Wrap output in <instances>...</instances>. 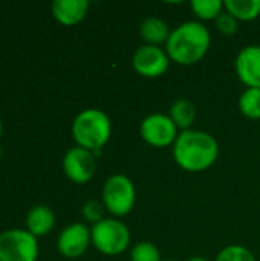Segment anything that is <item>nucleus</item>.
Segmentation results:
<instances>
[{
    "mask_svg": "<svg viewBox=\"0 0 260 261\" xmlns=\"http://www.w3.org/2000/svg\"><path fill=\"white\" fill-rule=\"evenodd\" d=\"M211 46V35L201 21H184L169 35L166 52L170 61L179 66H193L199 63Z\"/></svg>",
    "mask_w": 260,
    "mask_h": 261,
    "instance_id": "1",
    "label": "nucleus"
},
{
    "mask_svg": "<svg viewBox=\"0 0 260 261\" xmlns=\"http://www.w3.org/2000/svg\"><path fill=\"white\" fill-rule=\"evenodd\" d=\"M219 156V145L213 135L204 130L181 132L173 144V159L184 171L201 173L208 170Z\"/></svg>",
    "mask_w": 260,
    "mask_h": 261,
    "instance_id": "2",
    "label": "nucleus"
},
{
    "mask_svg": "<svg viewBox=\"0 0 260 261\" xmlns=\"http://www.w3.org/2000/svg\"><path fill=\"white\" fill-rule=\"evenodd\" d=\"M70 130L77 145L95 154L109 142L112 136V122L103 110L86 109L75 116Z\"/></svg>",
    "mask_w": 260,
    "mask_h": 261,
    "instance_id": "3",
    "label": "nucleus"
},
{
    "mask_svg": "<svg viewBox=\"0 0 260 261\" xmlns=\"http://www.w3.org/2000/svg\"><path fill=\"white\" fill-rule=\"evenodd\" d=\"M93 248L104 255H120L130 245V231L118 219H103L90 229Z\"/></svg>",
    "mask_w": 260,
    "mask_h": 261,
    "instance_id": "4",
    "label": "nucleus"
},
{
    "mask_svg": "<svg viewBox=\"0 0 260 261\" xmlns=\"http://www.w3.org/2000/svg\"><path fill=\"white\" fill-rule=\"evenodd\" d=\"M136 203V188L124 174L110 176L103 187V205L115 217L127 216Z\"/></svg>",
    "mask_w": 260,
    "mask_h": 261,
    "instance_id": "5",
    "label": "nucleus"
},
{
    "mask_svg": "<svg viewBox=\"0 0 260 261\" xmlns=\"http://www.w3.org/2000/svg\"><path fill=\"white\" fill-rule=\"evenodd\" d=\"M38 243L26 229H8L0 234V261H37Z\"/></svg>",
    "mask_w": 260,
    "mask_h": 261,
    "instance_id": "6",
    "label": "nucleus"
},
{
    "mask_svg": "<svg viewBox=\"0 0 260 261\" xmlns=\"http://www.w3.org/2000/svg\"><path fill=\"white\" fill-rule=\"evenodd\" d=\"M141 138L146 144L155 148H166L175 144L179 136V130L169 115L152 113L146 116L139 125Z\"/></svg>",
    "mask_w": 260,
    "mask_h": 261,
    "instance_id": "7",
    "label": "nucleus"
},
{
    "mask_svg": "<svg viewBox=\"0 0 260 261\" xmlns=\"http://www.w3.org/2000/svg\"><path fill=\"white\" fill-rule=\"evenodd\" d=\"M132 66L138 75L153 80L162 76L170 66V58L161 46L144 44L138 47L132 58Z\"/></svg>",
    "mask_w": 260,
    "mask_h": 261,
    "instance_id": "8",
    "label": "nucleus"
},
{
    "mask_svg": "<svg viewBox=\"0 0 260 261\" xmlns=\"http://www.w3.org/2000/svg\"><path fill=\"white\" fill-rule=\"evenodd\" d=\"M97 170L95 154L81 147H72L63 158V171L69 180L83 185L87 184Z\"/></svg>",
    "mask_w": 260,
    "mask_h": 261,
    "instance_id": "9",
    "label": "nucleus"
},
{
    "mask_svg": "<svg viewBox=\"0 0 260 261\" xmlns=\"http://www.w3.org/2000/svg\"><path fill=\"white\" fill-rule=\"evenodd\" d=\"M92 245L90 229L84 223H72L66 226L57 240L58 252L66 258H78L81 257L89 246Z\"/></svg>",
    "mask_w": 260,
    "mask_h": 261,
    "instance_id": "10",
    "label": "nucleus"
},
{
    "mask_svg": "<svg viewBox=\"0 0 260 261\" xmlns=\"http://www.w3.org/2000/svg\"><path fill=\"white\" fill-rule=\"evenodd\" d=\"M234 70L242 84L260 89V46L250 44L239 50L234 60Z\"/></svg>",
    "mask_w": 260,
    "mask_h": 261,
    "instance_id": "11",
    "label": "nucleus"
},
{
    "mask_svg": "<svg viewBox=\"0 0 260 261\" xmlns=\"http://www.w3.org/2000/svg\"><path fill=\"white\" fill-rule=\"evenodd\" d=\"M89 11L87 0H55L51 5L52 17L63 26H75L84 20Z\"/></svg>",
    "mask_w": 260,
    "mask_h": 261,
    "instance_id": "12",
    "label": "nucleus"
},
{
    "mask_svg": "<svg viewBox=\"0 0 260 261\" xmlns=\"http://www.w3.org/2000/svg\"><path fill=\"white\" fill-rule=\"evenodd\" d=\"M55 225V214L46 205H37L26 216V231L34 237L48 236Z\"/></svg>",
    "mask_w": 260,
    "mask_h": 261,
    "instance_id": "13",
    "label": "nucleus"
},
{
    "mask_svg": "<svg viewBox=\"0 0 260 261\" xmlns=\"http://www.w3.org/2000/svg\"><path fill=\"white\" fill-rule=\"evenodd\" d=\"M170 32L167 23L159 17H147L139 24V35L144 43L150 46H166Z\"/></svg>",
    "mask_w": 260,
    "mask_h": 261,
    "instance_id": "14",
    "label": "nucleus"
},
{
    "mask_svg": "<svg viewBox=\"0 0 260 261\" xmlns=\"http://www.w3.org/2000/svg\"><path fill=\"white\" fill-rule=\"evenodd\" d=\"M169 116L175 122L178 130H181V132L192 130L195 119H196V107L193 106L192 101L181 98V99H176L170 106Z\"/></svg>",
    "mask_w": 260,
    "mask_h": 261,
    "instance_id": "15",
    "label": "nucleus"
},
{
    "mask_svg": "<svg viewBox=\"0 0 260 261\" xmlns=\"http://www.w3.org/2000/svg\"><path fill=\"white\" fill-rule=\"evenodd\" d=\"M224 8L238 21H253L260 15V0H225Z\"/></svg>",
    "mask_w": 260,
    "mask_h": 261,
    "instance_id": "16",
    "label": "nucleus"
},
{
    "mask_svg": "<svg viewBox=\"0 0 260 261\" xmlns=\"http://www.w3.org/2000/svg\"><path fill=\"white\" fill-rule=\"evenodd\" d=\"M190 8L193 14L202 21L216 20L225 11L222 0H193Z\"/></svg>",
    "mask_w": 260,
    "mask_h": 261,
    "instance_id": "17",
    "label": "nucleus"
},
{
    "mask_svg": "<svg viewBox=\"0 0 260 261\" xmlns=\"http://www.w3.org/2000/svg\"><path fill=\"white\" fill-rule=\"evenodd\" d=\"M239 110L248 119H260V89L248 87L239 96Z\"/></svg>",
    "mask_w": 260,
    "mask_h": 261,
    "instance_id": "18",
    "label": "nucleus"
},
{
    "mask_svg": "<svg viewBox=\"0 0 260 261\" xmlns=\"http://www.w3.org/2000/svg\"><path fill=\"white\" fill-rule=\"evenodd\" d=\"M130 261H162L158 246L152 242H139L132 248Z\"/></svg>",
    "mask_w": 260,
    "mask_h": 261,
    "instance_id": "19",
    "label": "nucleus"
},
{
    "mask_svg": "<svg viewBox=\"0 0 260 261\" xmlns=\"http://www.w3.org/2000/svg\"><path fill=\"white\" fill-rule=\"evenodd\" d=\"M216 261H257L254 254L242 245H228L216 257Z\"/></svg>",
    "mask_w": 260,
    "mask_h": 261,
    "instance_id": "20",
    "label": "nucleus"
},
{
    "mask_svg": "<svg viewBox=\"0 0 260 261\" xmlns=\"http://www.w3.org/2000/svg\"><path fill=\"white\" fill-rule=\"evenodd\" d=\"M215 24H216V29L224 35H233L238 32V28H239V21L231 14H228L227 11H224L215 20Z\"/></svg>",
    "mask_w": 260,
    "mask_h": 261,
    "instance_id": "21",
    "label": "nucleus"
},
{
    "mask_svg": "<svg viewBox=\"0 0 260 261\" xmlns=\"http://www.w3.org/2000/svg\"><path fill=\"white\" fill-rule=\"evenodd\" d=\"M81 213H83V217L87 222H90V223L95 225V223H98V222H101L104 219L103 217V214H104V205L100 203V202H97V200H89L87 203H84Z\"/></svg>",
    "mask_w": 260,
    "mask_h": 261,
    "instance_id": "22",
    "label": "nucleus"
},
{
    "mask_svg": "<svg viewBox=\"0 0 260 261\" xmlns=\"http://www.w3.org/2000/svg\"><path fill=\"white\" fill-rule=\"evenodd\" d=\"M187 261H210L207 260V258H204V257H193V258H190V260Z\"/></svg>",
    "mask_w": 260,
    "mask_h": 261,
    "instance_id": "23",
    "label": "nucleus"
},
{
    "mask_svg": "<svg viewBox=\"0 0 260 261\" xmlns=\"http://www.w3.org/2000/svg\"><path fill=\"white\" fill-rule=\"evenodd\" d=\"M2 133H3V124H2V119H0V138H2Z\"/></svg>",
    "mask_w": 260,
    "mask_h": 261,
    "instance_id": "24",
    "label": "nucleus"
},
{
    "mask_svg": "<svg viewBox=\"0 0 260 261\" xmlns=\"http://www.w3.org/2000/svg\"><path fill=\"white\" fill-rule=\"evenodd\" d=\"M162 261H172V260H162Z\"/></svg>",
    "mask_w": 260,
    "mask_h": 261,
    "instance_id": "25",
    "label": "nucleus"
}]
</instances>
